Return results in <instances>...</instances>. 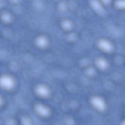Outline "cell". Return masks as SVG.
<instances>
[{"instance_id":"1","label":"cell","mask_w":125,"mask_h":125,"mask_svg":"<svg viewBox=\"0 0 125 125\" xmlns=\"http://www.w3.org/2000/svg\"><path fill=\"white\" fill-rule=\"evenodd\" d=\"M92 106L97 110L103 111L106 108V104L104 99L98 96H92L90 100Z\"/></svg>"},{"instance_id":"2","label":"cell","mask_w":125,"mask_h":125,"mask_svg":"<svg viewBox=\"0 0 125 125\" xmlns=\"http://www.w3.org/2000/svg\"><path fill=\"white\" fill-rule=\"evenodd\" d=\"M15 85L13 79L8 76H3L0 78V86L5 89H11Z\"/></svg>"},{"instance_id":"3","label":"cell","mask_w":125,"mask_h":125,"mask_svg":"<svg viewBox=\"0 0 125 125\" xmlns=\"http://www.w3.org/2000/svg\"><path fill=\"white\" fill-rule=\"evenodd\" d=\"M98 45L102 51L105 52H110L113 48L112 43L105 39H100L98 42Z\"/></svg>"},{"instance_id":"4","label":"cell","mask_w":125,"mask_h":125,"mask_svg":"<svg viewBox=\"0 0 125 125\" xmlns=\"http://www.w3.org/2000/svg\"><path fill=\"white\" fill-rule=\"evenodd\" d=\"M35 110L39 115L42 117L48 116L50 114L49 109L47 106L42 104L36 105Z\"/></svg>"},{"instance_id":"5","label":"cell","mask_w":125,"mask_h":125,"mask_svg":"<svg viewBox=\"0 0 125 125\" xmlns=\"http://www.w3.org/2000/svg\"><path fill=\"white\" fill-rule=\"evenodd\" d=\"M36 92L40 96L46 97H47L50 94V90L48 87L44 85H40L36 88Z\"/></svg>"},{"instance_id":"6","label":"cell","mask_w":125,"mask_h":125,"mask_svg":"<svg viewBox=\"0 0 125 125\" xmlns=\"http://www.w3.org/2000/svg\"><path fill=\"white\" fill-rule=\"evenodd\" d=\"M96 64L99 68L101 69H105L108 66V63L106 59L104 58H99L96 60Z\"/></svg>"},{"instance_id":"7","label":"cell","mask_w":125,"mask_h":125,"mask_svg":"<svg viewBox=\"0 0 125 125\" xmlns=\"http://www.w3.org/2000/svg\"><path fill=\"white\" fill-rule=\"evenodd\" d=\"M37 43L40 46L44 47L45 46L47 43V39L44 37H40L37 41Z\"/></svg>"},{"instance_id":"8","label":"cell","mask_w":125,"mask_h":125,"mask_svg":"<svg viewBox=\"0 0 125 125\" xmlns=\"http://www.w3.org/2000/svg\"><path fill=\"white\" fill-rule=\"evenodd\" d=\"M115 5L119 9H125V1H118L116 2Z\"/></svg>"},{"instance_id":"9","label":"cell","mask_w":125,"mask_h":125,"mask_svg":"<svg viewBox=\"0 0 125 125\" xmlns=\"http://www.w3.org/2000/svg\"><path fill=\"white\" fill-rule=\"evenodd\" d=\"M22 125H32L30 120L27 117L23 118L22 121Z\"/></svg>"},{"instance_id":"10","label":"cell","mask_w":125,"mask_h":125,"mask_svg":"<svg viewBox=\"0 0 125 125\" xmlns=\"http://www.w3.org/2000/svg\"><path fill=\"white\" fill-rule=\"evenodd\" d=\"M94 3H93V2H92V5L93 6V7L95 8L96 10H100L101 8V5L100 4V3H98L96 1H95L94 2Z\"/></svg>"},{"instance_id":"11","label":"cell","mask_w":125,"mask_h":125,"mask_svg":"<svg viewBox=\"0 0 125 125\" xmlns=\"http://www.w3.org/2000/svg\"><path fill=\"white\" fill-rule=\"evenodd\" d=\"M64 27L66 28H70L71 27V24L68 21H65L64 23Z\"/></svg>"},{"instance_id":"12","label":"cell","mask_w":125,"mask_h":125,"mask_svg":"<svg viewBox=\"0 0 125 125\" xmlns=\"http://www.w3.org/2000/svg\"><path fill=\"white\" fill-rule=\"evenodd\" d=\"M2 103V99L1 98V97H0V106L1 105Z\"/></svg>"},{"instance_id":"13","label":"cell","mask_w":125,"mask_h":125,"mask_svg":"<svg viewBox=\"0 0 125 125\" xmlns=\"http://www.w3.org/2000/svg\"><path fill=\"white\" fill-rule=\"evenodd\" d=\"M121 125H125V120L124 121L122 122Z\"/></svg>"}]
</instances>
